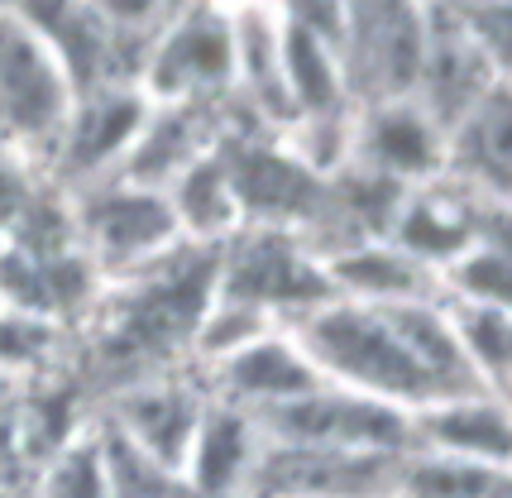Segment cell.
<instances>
[{"mask_svg":"<svg viewBox=\"0 0 512 498\" xmlns=\"http://www.w3.org/2000/svg\"><path fill=\"white\" fill-rule=\"evenodd\" d=\"M144 120H149V96L139 91V82L77 91V106L67 115V130L58 139V149L67 154L72 173L111 178L115 168L125 163L130 144L139 139Z\"/></svg>","mask_w":512,"mask_h":498,"instance_id":"9c48e42d","label":"cell"},{"mask_svg":"<svg viewBox=\"0 0 512 498\" xmlns=\"http://www.w3.org/2000/svg\"><path fill=\"white\" fill-rule=\"evenodd\" d=\"M168 206L178 216L182 235H235V226H240V197H235L225 154H216V149L201 154L168 187Z\"/></svg>","mask_w":512,"mask_h":498,"instance_id":"2e32d148","label":"cell"},{"mask_svg":"<svg viewBox=\"0 0 512 498\" xmlns=\"http://www.w3.org/2000/svg\"><path fill=\"white\" fill-rule=\"evenodd\" d=\"M412 451L508 470V403L489 393H465L412 412Z\"/></svg>","mask_w":512,"mask_h":498,"instance_id":"8fae6325","label":"cell"},{"mask_svg":"<svg viewBox=\"0 0 512 498\" xmlns=\"http://www.w3.org/2000/svg\"><path fill=\"white\" fill-rule=\"evenodd\" d=\"M77 87L34 24L0 10V139L20 149H58Z\"/></svg>","mask_w":512,"mask_h":498,"instance_id":"7a4b0ae2","label":"cell"},{"mask_svg":"<svg viewBox=\"0 0 512 498\" xmlns=\"http://www.w3.org/2000/svg\"><path fill=\"white\" fill-rule=\"evenodd\" d=\"M402 455L316 451L264 441L245 498H398Z\"/></svg>","mask_w":512,"mask_h":498,"instance_id":"52a82bcc","label":"cell"},{"mask_svg":"<svg viewBox=\"0 0 512 498\" xmlns=\"http://www.w3.org/2000/svg\"><path fill=\"white\" fill-rule=\"evenodd\" d=\"M264 441L278 446H316V451L355 455H407L412 451V412H398L350 388L321 384L302 398L259 417Z\"/></svg>","mask_w":512,"mask_h":498,"instance_id":"5b68a950","label":"cell"},{"mask_svg":"<svg viewBox=\"0 0 512 498\" xmlns=\"http://www.w3.org/2000/svg\"><path fill=\"white\" fill-rule=\"evenodd\" d=\"M355 149L379 178L426 182L446 168V135L436 120L407 96V101H379V111L364 120Z\"/></svg>","mask_w":512,"mask_h":498,"instance_id":"7c38bea8","label":"cell"},{"mask_svg":"<svg viewBox=\"0 0 512 498\" xmlns=\"http://www.w3.org/2000/svg\"><path fill=\"white\" fill-rule=\"evenodd\" d=\"M326 278H331L335 297H355V302H417V297H441L436 273L422 259H412L407 249L393 240L383 245H350L335 259H326Z\"/></svg>","mask_w":512,"mask_h":498,"instance_id":"9a60e30c","label":"cell"},{"mask_svg":"<svg viewBox=\"0 0 512 498\" xmlns=\"http://www.w3.org/2000/svg\"><path fill=\"white\" fill-rule=\"evenodd\" d=\"M201 408L206 403L182 384H139L120 398L111 431H120L134 451H144L149 460L182 475V460H187V446L197 436Z\"/></svg>","mask_w":512,"mask_h":498,"instance_id":"4fadbf2b","label":"cell"},{"mask_svg":"<svg viewBox=\"0 0 512 498\" xmlns=\"http://www.w3.org/2000/svg\"><path fill=\"white\" fill-rule=\"evenodd\" d=\"M178 235L182 230L173 206H168V192L139 187V182L106 178L101 192L87 197V206H82L87 259L115 278H134V273L154 269L158 259L173 254Z\"/></svg>","mask_w":512,"mask_h":498,"instance_id":"8992f818","label":"cell"},{"mask_svg":"<svg viewBox=\"0 0 512 498\" xmlns=\"http://www.w3.org/2000/svg\"><path fill=\"white\" fill-rule=\"evenodd\" d=\"M39 498H115L101 431H72L53 446L39 475Z\"/></svg>","mask_w":512,"mask_h":498,"instance_id":"ac0fdd59","label":"cell"},{"mask_svg":"<svg viewBox=\"0 0 512 498\" xmlns=\"http://www.w3.org/2000/svg\"><path fill=\"white\" fill-rule=\"evenodd\" d=\"M101 441H106V465H111L115 498H197L192 484L178 470H168V465L149 460L144 451H134L120 431L101 427Z\"/></svg>","mask_w":512,"mask_h":498,"instance_id":"d6986e66","label":"cell"},{"mask_svg":"<svg viewBox=\"0 0 512 498\" xmlns=\"http://www.w3.org/2000/svg\"><path fill=\"white\" fill-rule=\"evenodd\" d=\"M446 302V297H441ZM460 355H465L474 384L508 403V369H512V317L508 307H479V302H446Z\"/></svg>","mask_w":512,"mask_h":498,"instance_id":"e0dca14e","label":"cell"},{"mask_svg":"<svg viewBox=\"0 0 512 498\" xmlns=\"http://www.w3.org/2000/svg\"><path fill=\"white\" fill-rule=\"evenodd\" d=\"M326 297H335L326 264L297 245L292 230H254L216 269V302L254 312L268 326H283V317H292L288 326H297Z\"/></svg>","mask_w":512,"mask_h":498,"instance_id":"3957f363","label":"cell"},{"mask_svg":"<svg viewBox=\"0 0 512 498\" xmlns=\"http://www.w3.org/2000/svg\"><path fill=\"white\" fill-rule=\"evenodd\" d=\"M259 451H264L259 417L230 403H206L182 460V479L192 484L197 498H245Z\"/></svg>","mask_w":512,"mask_h":498,"instance_id":"30bf717a","label":"cell"},{"mask_svg":"<svg viewBox=\"0 0 512 498\" xmlns=\"http://www.w3.org/2000/svg\"><path fill=\"white\" fill-rule=\"evenodd\" d=\"M225 87H235L230 5L187 0L178 20L154 34L144 68H139V91L154 106H206Z\"/></svg>","mask_w":512,"mask_h":498,"instance_id":"277c9868","label":"cell"},{"mask_svg":"<svg viewBox=\"0 0 512 498\" xmlns=\"http://www.w3.org/2000/svg\"><path fill=\"white\" fill-rule=\"evenodd\" d=\"M288 331L326 384L379 398L398 412H422L446 398L484 393L460 355L441 297H417V302L326 297Z\"/></svg>","mask_w":512,"mask_h":498,"instance_id":"6da1fadb","label":"cell"},{"mask_svg":"<svg viewBox=\"0 0 512 498\" xmlns=\"http://www.w3.org/2000/svg\"><path fill=\"white\" fill-rule=\"evenodd\" d=\"M216 379H221V403L245 408L249 417H264V412L283 408V403L326 384L316 374V364L302 355V345L288 326H273L249 345H240L235 355H225L216 364Z\"/></svg>","mask_w":512,"mask_h":498,"instance_id":"ba28073f","label":"cell"},{"mask_svg":"<svg viewBox=\"0 0 512 498\" xmlns=\"http://www.w3.org/2000/svg\"><path fill=\"white\" fill-rule=\"evenodd\" d=\"M446 168L460 173L469 192L493 202L508 197V87L493 82L446 130Z\"/></svg>","mask_w":512,"mask_h":498,"instance_id":"5bb4252c","label":"cell"},{"mask_svg":"<svg viewBox=\"0 0 512 498\" xmlns=\"http://www.w3.org/2000/svg\"><path fill=\"white\" fill-rule=\"evenodd\" d=\"M163 5H168V0H163Z\"/></svg>","mask_w":512,"mask_h":498,"instance_id":"ffe728a7","label":"cell"}]
</instances>
